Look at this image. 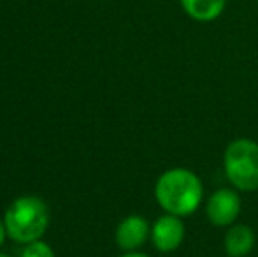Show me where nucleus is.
Listing matches in <instances>:
<instances>
[{"label":"nucleus","mask_w":258,"mask_h":257,"mask_svg":"<svg viewBox=\"0 0 258 257\" xmlns=\"http://www.w3.org/2000/svg\"><path fill=\"white\" fill-rule=\"evenodd\" d=\"M0 257H9V255H7V254H2V252H0Z\"/></svg>","instance_id":"nucleus-12"},{"label":"nucleus","mask_w":258,"mask_h":257,"mask_svg":"<svg viewBox=\"0 0 258 257\" xmlns=\"http://www.w3.org/2000/svg\"><path fill=\"white\" fill-rule=\"evenodd\" d=\"M121 257H150V255H146V254H143V252H126V254H123Z\"/></svg>","instance_id":"nucleus-11"},{"label":"nucleus","mask_w":258,"mask_h":257,"mask_svg":"<svg viewBox=\"0 0 258 257\" xmlns=\"http://www.w3.org/2000/svg\"><path fill=\"white\" fill-rule=\"evenodd\" d=\"M7 236V231H6V224H4V220H0V247H2L4 240H6Z\"/></svg>","instance_id":"nucleus-10"},{"label":"nucleus","mask_w":258,"mask_h":257,"mask_svg":"<svg viewBox=\"0 0 258 257\" xmlns=\"http://www.w3.org/2000/svg\"><path fill=\"white\" fill-rule=\"evenodd\" d=\"M186 238V227L181 217L165 213L151 226V241L158 252L169 254L183 245Z\"/></svg>","instance_id":"nucleus-5"},{"label":"nucleus","mask_w":258,"mask_h":257,"mask_svg":"<svg viewBox=\"0 0 258 257\" xmlns=\"http://www.w3.org/2000/svg\"><path fill=\"white\" fill-rule=\"evenodd\" d=\"M228 0H179L184 14L199 23H209L223 14Z\"/></svg>","instance_id":"nucleus-8"},{"label":"nucleus","mask_w":258,"mask_h":257,"mask_svg":"<svg viewBox=\"0 0 258 257\" xmlns=\"http://www.w3.org/2000/svg\"><path fill=\"white\" fill-rule=\"evenodd\" d=\"M256 243L255 231L246 224H234L223 238V248L228 257H248Z\"/></svg>","instance_id":"nucleus-7"},{"label":"nucleus","mask_w":258,"mask_h":257,"mask_svg":"<svg viewBox=\"0 0 258 257\" xmlns=\"http://www.w3.org/2000/svg\"><path fill=\"white\" fill-rule=\"evenodd\" d=\"M4 224L11 240L25 245L37 241L49 226L48 206L37 195H21L6 210Z\"/></svg>","instance_id":"nucleus-2"},{"label":"nucleus","mask_w":258,"mask_h":257,"mask_svg":"<svg viewBox=\"0 0 258 257\" xmlns=\"http://www.w3.org/2000/svg\"><path fill=\"white\" fill-rule=\"evenodd\" d=\"M21 257H54V252L48 243L37 240L25 247V250L21 252Z\"/></svg>","instance_id":"nucleus-9"},{"label":"nucleus","mask_w":258,"mask_h":257,"mask_svg":"<svg viewBox=\"0 0 258 257\" xmlns=\"http://www.w3.org/2000/svg\"><path fill=\"white\" fill-rule=\"evenodd\" d=\"M116 243L121 250L136 252L151 238V226L144 217L128 215L116 227Z\"/></svg>","instance_id":"nucleus-6"},{"label":"nucleus","mask_w":258,"mask_h":257,"mask_svg":"<svg viewBox=\"0 0 258 257\" xmlns=\"http://www.w3.org/2000/svg\"><path fill=\"white\" fill-rule=\"evenodd\" d=\"M155 197L165 213L184 219L199 210L204 199V185L191 169L172 168L158 176Z\"/></svg>","instance_id":"nucleus-1"},{"label":"nucleus","mask_w":258,"mask_h":257,"mask_svg":"<svg viewBox=\"0 0 258 257\" xmlns=\"http://www.w3.org/2000/svg\"><path fill=\"white\" fill-rule=\"evenodd\" d=\"M223 171L239 192L258 190V143L249 137L232 141L223 151Z\"/></svg>","instance_id":"nucleus-3"},{"label":"nucleus","mask_w":258,"mask_h":257,"mask_svg":"<svg viewBox=\"0 0 258 257\" xmlns=\"http://www.w3.org/2000/svg\"><path fill=\"white\" fill-rule=\"evenodd\" d=\"M242 210L239 190L220 189L209 195L206 202V215L213 226L230 227L239 219Z\"/></svg>","instance_id":"nucleus-4"}]
</instances>
